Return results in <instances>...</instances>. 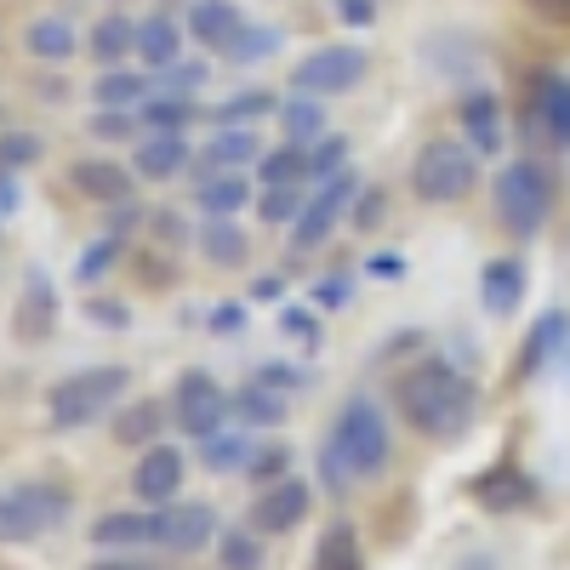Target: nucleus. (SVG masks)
<instances>
[{
	"label": "nucleus",
	"mask_w": 570,
	"mask_h": 570,
	"mask_svg": "<svg viewBox=\"0 0 570 570\" xmlns=\"http://www.w3.org/2000/svg\"><path fill=\"white\" fill-rule=\"evenodd\" d=\"M394 405L400 416L416 428L422 440H462L480 411V389L451 365V360H416L400 383H394Z\"/></svg>",
	"instance_id": "1"
},
{
	"label": "nucleus",
	"mask_w": 570,
	"mask_h": 570,
	"mask_svg": "<svg viewBox=\"0 0 570 570\" xmlns=\"http://www.w3.org/2000/svg\"><path fill=\"white\" fill-rule=\"evenodd\" d=\"M491 206H497V223L513 240H537L553 217V171L542 160H513L497 171V188H491Z\"/></svg>",
	"instance_id": "2"
},
{
	"label": "nucleus",
	"mask_w": 570,
	"mask_h": 570,
	"mask_svg": "<svg viewBox=\"0 0 570 570\" xmlns=\"http://www.w3.org/2000/svg\"><path fill=\"white\" fill-rule=\"evenodd\" d=\"M480 183V149L473 142H456V137H434L416 149V166H411V195L422 206H456L473 195Z\"/></svg>",
	"instance_id": "3"
},
{
	"label": "nucleus",
	"mask_w": 570,
	"mask_h": 570,
	"mask_svg": "<svg viewBox=\"0 0 570 570\" xmlns=\"http://www.w3.org/2000/svg\"><path fill=\"white\" fill-rule=\"evenodd\" d=\"M131 389V371L126 365H86V371H69L63 383L46 394V416L52 428H91L98 416H109L120 405V394Z\"/></svg>",
	"instance_id": "4"
},
{
	"label": "nucleus",
	"mask_w": 570,
	"mask_h": 570,
	"mask_svg": "<svg viewBox=\"0 0 570 570\" xmlns=\"http://www.w3.org/2000/svg\"><path fill=\"white\" fill-rule=\"evenodd\" d=\"M331 445H337L360 480H371V473H383L389 456H394V440H389V416L376 411L371 394H348L337 422H331Z\"/></svg>",
	"instance_id": "5"
},
{
	"label": "nucleus",
	"mask_w": 570,
	"mask_h": 570,
	"mask_svg": "<svg viewBox=\"0 0 570 570\" xmlns=\"http://www.w3.org/2000/svg\"><path fill=\"white\" fill-rule=\"evenodd\" d=\"M75 497L63 485H12V491H0V542H35L46 531H58L63 519H69Z\"/></svg>",
	"instance_id": "6"
},
{
	"label": "nucleus",
	"mask_w": 570,
	"mask_h": 570,
	"mask_svg": "<svg viewBox=\"0 0 570 570\" xmlns=\"http://www.w3.org/2000/svg\"><path fill=\"white\" fill-rule=\"evenodd\" d=\"M354 200H360V177H354V166H343L337 177H325L314 195H308L303 217L292 223V257L325 246V240H331V228L343 223V212H354Z\"/></svg>",
	"instance_id": "7"
},
{
	"label": "nucleus",
	"mask_w": 570,
	"mask_h": 570,
	"mask_svg": "<svg viewBox=\"0 0 570 570\" xmlns=\"http://www.w3.org/2000/svg\"><path fill=\"white\" fill-rule=\"evenodd\" d=\"M228 411H234V394L217 389L212 371H183L177 376V389H171V422L183 428L188 440L217 434V428L228 422Z\"/></svg>",
	"instance_id": "8"
},
{
	"label": "nucleus",
	"mask_w": 570,
	"mask_h": 570,
	"mask_svg": "<svg viewBox=\"0 0 570 570\" xmlns=\"http://www.w3.org/2000/svg\"><path fill=\"white\" fill-rule=\"evenodd\" d=\"M365 69H371V58L360 52V46L337 40V46H314V52L297 63L292 86L308 91V98H337V91H354L365 80Z\"/></svg>",
	"instance_id": "9"
},
{
	"label": "nucleus",
	"mask_w": 570,
	"mask_h": 570,
	"mask_svg": "<svg viewBox=\"0 0 570 570\" xmlns=\"http://www.w3.org/2000/svg\"><path fill=\"white\" fill-rule=\"evenodd\" d=\"M308 508H314V485L297 480V473H285V480H274V485H263V491L252 497L246 525H252L257 537H292L303 519H308Z\"/></svg>",
	"instance_id": "10"
},
{
	"label": "nucleus",
	"mask_w": 570,
	"mask_h": 570,
	"mask_svg": "<svg viewBox=\"0 0 570 570\" xmlns=\"http://www.w3.org/2000/svg\"><path fill=\"white\" fill-rule=\"evenodd\" d=\"M212 537H217V508L212 502H166V508H155V548L200 553Z\"/></svg>",
	"instance_id": "11"
},
{
	"label": "nucleus",
	"mask_w": 570,
	"mask_h": 570,
	"mask_svg": "<svg viewBox=\"0 0 570 570\" xmlns=\"http://www.w3.org/2000/svg\"><path fill=\"white\" fill-rule=\"evenodd\" d=\"M531 126L553 142V149H570V75L537 69V80H531Z\"/></svg>",
	"instance_id": "12"
},
{
	"label": "nucleus",
	"mask_w": 570,
	"mask_h": 570,
	"mask_svg": "<svg viewBox=\"0 0 570 570\" xmlns=\"http://www.w3.org/2000/svg\"><path fill=\"white\" fill-rule=\"evenodd\" d=\"M131 491H137V502H149V508H166V502H177V491H183V451L177 445H149L137 456V468H131Z\"/></svg>",
	"instance_id": "13"
},
{
	"label": "nucleus",
	"mask_w": 570,
	"mask_h": 570,
	"mask_svg": "<svg viewBox=\"0 0 570 570\" xmlns=\"http://www.w3.org/2000/svg\"><path fill=\"white\" fill-rule=\"evenodd\" d=\"M473 502L485 513H519L525 502H537V480L513 462H497L485 473H473Z\"/></svg>",
	"instance_id": "14"
},
{
	"label": "nucleus",
	"mask_w": 570,
	"mask_h": 570,
	"mask_svg": "<svg viewBox=\"0 0 570 570\" xmlns=\"http://www.w3.org/2000/svg\"><path fill=\"white\" fill-rule=\"evenodd\" d=\"M559 354H570V314H564V308H548V314H537V325H531L525 354H519L513 376H519V383H531V376H542Z\"/></svg>",
	"instance_id": "15"
},
{
	"label": "nucleus",
	"mask_w": 570,
	"mask_h": 570,
	"mask_svg": "<svg viewBox=\"0 0 570 570\" xmlns=\"http://www.w3.org/2000/svg\"><path fill=\"white\" fill-rule=\"evenodd\" d=\"M183 29H188V40H200L206 52H228L234 40H240V29H246V12L234 7V0H195L188 7V18H183Z\"/></svg>",
	"instance_id": "16"
},
{
	"label": "nucleus",
	"mask_w": 570,
	"mask_h": 570,
	"mask_svg": "<svg viewBox=\"0 0 570 570\" xmlns=\"http://www.w3.org/2000/svg\"><path fill=\"white\" fill-rule=\"evenodd\" d=\"M69 183H75V195H86V200L120 206V200H131L137 171L120 166V160H75V166H69Z\"/></svg>",
	"instance_id": "17"
},
{
	"label": "nucleus",
	"mask_w": 570,
	"mask_h": 570,
	"mask_svg": "<svg viewBox=\"0 0 570 570\" xmlns=\"http://www.w3.org/2000/svg\"><path fill=\"white\" fill-rule=\"evenodd\" d=\"M166 405L160 400H126V405H115V422H109V440L115 445H126V451H149V445H160V434H166Z\"/></svg>",
	"instance_id": "18"
},
{
	"label": "nucleus",
	"mask_w": 570,
	"mask_h": 570,
	"mask_svg": "<svg viewBox=\"0 0 570 570\" xmlns=\"http://www.w3.org/2000/svg\"><path fill=\"white\" fill-rule=\"evenodd\" d=\"M188 160H195V149H188L183 131H149V137L137 142V155H131V171H137L142 183H166V177H177Z\"/></svg>",
	"instance_id": "19"
},
{
	"label": "nucleus",
	"mask_w": 570,
	"mask_h": 570,
	"mask_svg": "<svg viewBox=\"0 0 570 570\" xmlns=\"http://www.w3.org/2000/svg\"><path fill=\"white\" fill-rule=\"evenodd\" d=\"M263 160V142L252 126H217V137H206L200 149V171L217 177V171H240V166H257Z\"/></svg>",
	"instance_id": "20"
},
{
	"label": "nucleus",
	"mask_w": 570,
	"mask_h": 570,
	"mask_svg": "<svg viewBox=\"0 0 570 570\" xmlns=\"http://www.w3.org/2000/svg\"><path fill=\"white\" fill-rule=\"evenodd\" d=\"M52 325H58V292H52V279H46V268H29V297L18 303L12 331L23 343H46Z\"/></svg>",
	"instance_id": "21"
},
{
	"label": "nucleus",
	"mask_w": 570,
	"mask_h": 570,
	"mask_svg": "<svg viewBox=\"0 0 570 570\" xmlns=\"http://www.w3.org/2000/svg\"><path fill=\"white\" fill-rule=\"evenodd\" d=\"M462 131H468V142L485 160L502 149V98L491 86H480V91H468V98H462Z\"/></svg>",
	"instance_id": "22"
},
{
	"label": "nucleus",
	"mask_w": 570,
	"mask_h": 570,
	"mask_svg": "<svg viewBox=\"0 0 570 570\" xmlns=\"http://www.w3.org/2000/svg\"><path fill=\"white\" fill-rule=\"evenodd\" d=\"M480 303H485L497 320L513 314L519 303H525V263H519V257L485 263V268H480Z\"/></svg>",
	"instance_id": "23"
},
{
	"label": "nucleus",
	"mask_w": 570,
	"mask_h": 570,
	"mask_svg": "<svg viewBox=\"0 0 570 570\" xmlns=\"http://www.w3.org/2000/svg\"><path fill=\"white\" fill-rule=\"evenodd\" d=\"M195 246H200V257L212 263V268H240L246 263V228L234 223V217H206L200 228H195Z\"/></svg>",
	"instance_id": "24"
},
{
	"label": "nucleus",
	"mask_w": 570,
	"mask_h": 570,
	"mask_svg": "<svg viewBox=\"0 0 570 570\" xmlns=\"http://www.w3.org/2000/svg\"><path fill=\"white\" fill-rule=\"evenodd\" d=\"M183 35H188V29H183V23H171L166 12L142 18V23H137V58L149 63L155 75H160V69H171V63L183 58Z\"/></svg>",
	"instance_id": "25"
},
{
	"label": "nucleus",
	"mask_w": 570,
	"mask_h": 570,
	"mask_svg": "<svg viewBox=\"0 0 570 570\" xmlns=\"http://www.w3.org/2000/svg\"><path fill=\"white\" fill-rule=\"evenodd\" d=\"M308 570H365V548H360V531L348 525V519H337V525L320 531Z\"/></svg>",
	"instance_id": "26"
},
{
	"label": "nucleus",
	"mask_w": 570,
	"mask_h": 570,
	"mask_svg": "<svg viewBox=\"0 0 570 570\" xmlns=\"http://www.w3.org/2000/svg\"><path fill=\"white\" fill-rule=\"evenodd\" d=\"M104 553L109 548H137V542H155V513H104L98 525L86 531Z\"/></svg>",
	"instance_id": "27"
},
{
	"label": "nucleus",
	"mask_w": 570,
	"mask_h": 570,
	"mask_svg": "<svg viewBox=\"0 0 570 570\" xmlns=\"http://www.w3.org/2000/svg\"><path fill=\"white\" fill-rule=\"evenodd\" d=\"M279 126H285V142H303V149H314V142L325 137V109H320V98H308V91H292V98L279 104Z\"/></svg>",
	"instance_id": "28"
},
{
	"label": "nucleus",
	"mask_w": 570,
	"mask_h": 570,
	"mask_svg": "<svg viewBox=\"0 0 570 570\" xmlns=\"http://www.w3.org/2000/svg\"><path fill=\"white\" fill-rule=\"evenodd\" d=\"M234 416H240V422L252 428V434H257V428H279L285 416H292V405H285V394H279V389L252 383V389L234 394Z\"/></svg>",
	"instance_id": "29"
},
{
	"label": "nucleus",
	"mask_w": 570,
	"mask_h": 570,
	"mask_svg": "<svg viewBox=\"0 0 570 570\" xmlns=\"http://www.w3.org/2000/svg\"><path fill=\"white\" fill-rule=\"evenodd\" d=\"M23 46L40 63H63V58H75V23L69 18H35L23 29Z\"/></svg>",
	"instance_id": "30"
},
{
	"label": "nucleus",
	"mask_w": 570,
	"mask_h": 570,
	"mask_svg": "<svg viewBox=\"0 0 570 570\" xmlns=\"http://www.w3.org/2000/svg\"><path fill=\"white\" fill-rule=\"evenodd\" d=\"M91 91H98V109H142V98H149V80L131 75V69H120V63H109Z\"/></svg>",
	"instance_id": "31"
},
{
	"label": "nucleus",
	"mask_w": 570,
	"mask_h": 570,
	"mask_svg": "<svg viewBox=\"0 0 570 570\" xmlns=\"http://www.w3.org/2000/svg\"><path fill=\"white\" fill-rule=\"evenodd\" d=\"M268 115H279V104L268 98L263 86H246V91H234V98H223V104L212 109V126H257V120H268Z\"/></svg>",
	"instance_id": "32"
},
{
	"label": "nucleus",
	"mask_w": 570,
	"mask_h": 570,
	"mask_svg": "<svg viewBox=\"0 0 570 570\" xmlns=\"http://www.w3.org/2000/svg\"><path fill=\"white\" fill-rule=\"evenodd\" d=\"M252 200V188L240 171H217V177H200V212L206 217H234Z\"/></svg>",
	"instance_id": "33"
},
{
	"label": "nucleus",
	"mask_w": 570,
	"mask_h": 570,
	"mask_svg": "<svg viewBox=\"0 0 570 570\" xmlns=\"http://www.w3.org/2000/svg\"><path fill=\"white\" fill-rule=\"evenodd\" d=\"M195 115H200L195 98H177V91H149V98H142V109H137V120L149 126V131H183Z\"/></svg>",
	"instance_id": "34"
},
{
	"label": "nucleus",
	"mask_w": 570,
	"mask_h": 570,
	"mask_svg": "<svg viewBox=\"0 0 570 570\" xmlns=\"http://www.w3.org/2000/svg\"><path fill=\"white\" fill-rule=\"evenodd\" d=\"M252 434H234V428H217V434H206L200 440V462H206V473H234V468H246V456H252Z\"/></svg>",
	"instance_id": "35"
},
{
	"label": "nucleus",
	"mask_w": 570,
	"mask_h": 570,
	"mask_svg": "<svg viewBox=\"0 0 570 570\" xmlns=\"http://www.w3.org/2000/svg\"><path fill=\"white\" fill-rule=\"evenodd\" d=\"M131 52H137V23L131 18L115 12V18H104L98 29H91V58H98L104 69L120 63V58H131Z\"/></svg>",
	"instance_id": "36"
},
{
	"label": "nucleus",
	"mask_w": 570,
	"mask_h": 570,
	"mask_svg": "<svg viewBox=\"0 0 570 570\" xmlns=\"http://www.w3.org/2000/svg\"><path fill=\"white\" fill-rule=\"evenodd\" d=\"M279 46H285V35H279L274 23H246V29H240V40H234L223 58H228V63H240V69H252V63H268V58L279 52Z\"/></svg>",
	"instance_id": "37"
},
{
	"label": "nucleus",
	"mask_w": 570,
	"mask_h": 570,
	"mask_svg": "<svg viewBox=\"0 0 570 570\" xmlns=\"http://www.w3.org/2000/svg\"><path fill=\"white\" fill-rule=\"evenodd\" d=\"M40 155H46V137H40V131H23V126L0 131V171H7V177L40 166Z\"/></svg>",
	"instance_id": "38"
},
{
	"label": "nucleus",
	"mask_w": 570,
	"mask_h": 570,
	"mask_svg": "<svg viewBox=\"0 0 570 570\" xmlns=\"http://www.w3.org/2000/svg\"><path fill=\"white\" fill-rule=\"evenodd\" d=\"M303 195H297V183H268L263 195H257V217L268 223V228H292L297 217H303Z\"/></svg>",
	"instance_id": "39"
},
{
	"label": "nucleus",
	"mask_w": 570,
	"mask_h": 570,
	"mask_svg": "<svg viewBox=\"0 0 570 570\" xmlns=\"http://www.w3.org/2000/svg\"><path fill=\"white\" fill-rule=\"evenodd\" d=\"M308 177V149L303 142H285V149H268L263 160H257V183L268 188V183H303Z\"/></svg>",
	"instance_id": "40"
},
{
	"label": "nucleus",
	"mask_w": 570,
	"mask_h": 570,
	"mask_svg": "<svg viewBox=\"0 0 570 570\" xmlns=\"http://www.w3.org/2000/svg\"><path fill=\"white\" fill-rule=\"evenodd\" d=\"M217 559H223V570H263V542H257V531L246 525V531H223L217 537Z\"/></svg>",
	"instance_id": "41"
},
{
	"label": "nucleus",
	"mask_w": 570,
	"mask_h": 570,
	"mask_svg": "<svg viewBox=\"0 0 570 570\" xmlns=\"http://www.w3.org/2000/svg\"><path fill=\"white\" fill-rule=\"evenodd\" d=\"M120 252H126V240H120V234H104V240H91V246L80 252V263H75V279H80V285L104 279V274L120 263Z\"/></svg>",
	"instance_id": "42"
},
{
	"label": "nucleus",
	"mask_w": 570,
	"mask_h": 570,
	"mask_svg": "<svg viewBox=\"0 0 570 570\" xmlns=\"http://www.w3.org/2000/svg\"><path fill=\"white\" fill-rule=\"evenodd\" d=\"M354 480H360V473H354V462H348L337 445L325 440V445H320V485H325L331 497H348V491H354Z\"/></svg>",
	"instance_id": "43"
},
{
	"label": "nucleus",
	"mask_w": 570,
	"mask_h": 570,
	"mask_svg": "<svg viewBox=\"0 0 570 570\" xmlns=\"http://www.w3.org/2000/svg\"><path fill=\"white\" fill-rule=\"evenodd\" d=\"M343 166H348V137H331V131H325L314 149H308V177L325 183V177H337Z\"/></svg>",
	"instance_id": "44"
},
{
	"label": "nucleus",
	"mask_w": 570,
	"mask_h": 570,
	"mask_svg": "<svg viewBox=\"0 0 570 570\" xmlns=\"http://www.w3.org/2000/svg\"><path fill=\"white\" fill-rule=\"evenodd\" d=\"M285 473H292V451H285V445L257 451V445H252V456H246V480H252V485H274V480H285Z\"/></svg>",
	"instance_id": "45"
},
{
	"label": "nucleus",
	"mask_w": 570,
	"mask_h": 570,
	"mask_svg": "<svg viewBox=\"0 0 570 570\" xmlns=\"http://www.w3.org/2000/svg\"><path fill=\"white\" fill-rule=\"evenodd\" d=\"M137 126H142L137 109H98V115L86 120V131H91V137H104V142H126Z\"/></svg>",
	"instance_id": "46"
},
{
	"label": "nucleus",
	"mask_w": 570,
	"mask_h": 570,
	"mask_svg": "<svg viewBox=\"0 0 570 570\" xmlns=\"http://www.w3.org/2000/svg\"><path fill=\"white\" fill-rule=\"evenodd\" d=\"M206 86V63H171V69H160V91H177V98H188V91H200Z\"/></svg>",
	"instance_id": "47"
},
{
	"label": "nucleus",
	"mask_w": 570,
	"mask_h": 570,
	"mask_svg": "<svg viewBox=\"0 0 570 570\" xmlns=\"http://www.w3.org/2000/svg\"><path fill=\"white\" fill-rule=\"evenodd\" d=\"M383 217H389V195H383V188H360V200H354V228L371 234Z\"/></svg>",
	"instance_id": "48"
},
{
	"label": "nucleus",
	"mask_w": 570,
	"mask_h": 570,
	"mask_svg": "<svg viewBox=\"0 0 570 570\" xmlns=\"http://www.w3.org/2000/svg\"><path fill=\"white\" fill-rule=\"evenodd\" d=\"M279 331L297 337V343H308V348H320V320L308 308H279Z\"/></svg>",
	"instance_id": "49"
},
{
	"label": "nucleus",
	"mask_w": 570,
	"mask_h": 570,
	"mask_svg": "<svg viewBox=\"0 0 570 570\" xmlns=\"http://www.w3.org/2000/svg\"><path fill=\"white\" fill-rule=\"evenodd\" d=\"M314 303H320V308H348V303H354V279H348V274H325V279L314 285Z\"/></svg>",
	"instance_id": "50"
},
{
	"label": "nucleus",
	"mask_w": 570,
	"mask_h": 570,
	"mask_svg": "<svg viewBox=\"0 0 570 570\" xmlns=\"http://www.w3.org/2000/svg\"><path fill=\"white\" fill-rule=\"evenodd\" d=\"M257 383H268V389H308V383H314V371H297V365H263V371H257Z\"/></svg>",
	"instance_id": "51"
},
{
	"label": "nucleus",
	"mask_w": 570,
	"mask_h": 570,
	"mask_svg": "<svg viewBox=\"0 0 570 570\" xmlns=\"http://www.w3.org/2000/svg\"><path fill=\"white\" fill-rule=\"evenodd\" d=\"M149 228H155V240H166V252H177V246L188 240V228H183V217H177V212H155V217H149Z\"/></svg>",
	"instance_id": "52"
},
{
	"label": "nucleus",
	"mask_w": 570,
	"mask_h": 570,
	"mask_svg": "<svg viewBox=\"0 0 570 570\" xmlns=\"http://www.w3.org/2000/svg\"><path fill=\"white\" fill-rule=\"evenodd\" d=\"M86 314L98 320V325H115V331H120V325L131 320V314H126L120 303H109V297H91V303H86Z\"/></svg>",
	"instance_id": "53"
},
{
	"label": "nucleus",
	"mask_w": 570,
	"mask_h": 570,
	"mask_svg": "<svg viewBox=\"0 0 570 570\" xmlns=\"http://www.w3.org/2000/svg\"><path fill=\"white\" fill-rule=\"evenodd\" d=\"M137 223H142V206H137V200H120V206H115V217H109V234H120V240H126V234H131Z\"/></svg>",
	"instance_id": "54"
},
{
	"label": "nucleus",
	"mask_w": 570,
	"mask_h": 570,
	"mask_svg": "<svg viewBox=\"0 0 570 570\" xmlns=\"http://www.w3.org/2000/svg\"><path fill=\"white\" fill-rule=\"evenodd\" d=\"M86 570H166V564H149V559H126V553H104V559H91Z\"/></svg>",
	"instance_id": "55"
},
{
	"label": "nucleus",
	"mask_w": 570,
	"mask_h": 570,
	"mask_svg": "<svg viewBox=\"0 0 570 570\" xmlns=\"http://www.w3.org/2000/svg\"><path fill=\"white\" fill-rule=\"evenodd\" d=\"M365 268H371L376 279H400V274H405V257H400V252H376Z\"/></svg>",
	"instance_id": "56"
},
{
	"label": "nucleus",
	"mask_w": 570,
	"mask_h": 570,
	"mask_svg": "<svg viewBox=\"0 0 570 570\" xmlns=\"http://www.w3.org/2000/svg\"><path fill=\"white\" fill-rule=\"evenodd\" d=\"M337 18H343V23H371L376 7H371V0H337Z\"/></svg>",
	"instance_id": "57"
},
{
	"label": "nucleus",
	"mask_w": 570,
	"mask_h": 570,
	"mask_svg": "<svg viewBox=\"0 0 570 570\" xmlns=\"http://www.w3.org/2000/svg\"><path fill=\"white\" fill-rule=\"evenodd\" d=\"M12 206H18V188H12V177H7V171H0V217H7Z\"/></svg>",
	"instance_id": "58"
},
{
	"label": "nucleus",
	"mask_w": 570,
	"mask_h": 570,
	"mask_svg": "<svg viewBox=\"0 0 570 570\" xmlns=\"http://www.w3.org/2000/svg\"><path fill=\"white\" fill-rule=\"evenodd\" d=\"M212 325H217V331H234V325H240V308H217Z\"/></svg>",
	"instance_id": "59"
},
{
	"label": "nucleus",
	"mask_w": 570,
	"mask_h": 570,
	"mask_svg": "<svg viewBox=\"0 0 570 570\" xmlns=\"http://www.w3.org/2000/svg\"><path fill=\"white\" fill-rule=\"evenodd\" d=\"M537 7H542V12H553V18H564V23H570V0H537Z\"/></svg>",
	"instance_id": "60"
},
{
	"label": "nucleus",
	"mask_w": 570,
	"mask_h": 570,
	"mask_svg": "<svg viewBox=\"0 0 570 570\" xmlns=\"http://www.w3.org/2000/svg\"><path fill=\"white\" fill-rule=\"evenodd\" d=\"M252 297H263V303L279 297V279H257V285H252Z\"/></svg>",
	"instance_id": "61"
},
{
	"label": "nucleus",
	"mask_w": 570,
	"mask_h": 570,
	"mask_svg": "<svg viewBox=\"0 0 570 570\" xmlns=\"http://www.w3.org/2000/svg\"><path fill=\"white\" fill-rule=\"evenodd\" d=\"M564 365H570V354H564Z\"/></svg>",
	"instance_id": "62"
}]
</instances>
